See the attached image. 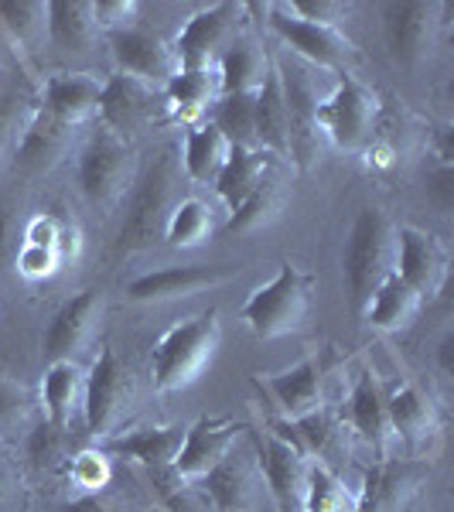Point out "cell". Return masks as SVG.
I'll use <instances>...</instances> for the list:
<instances>
[{
  "instance_id": "1",
  "label": "cell",
  "mask_w": 454,
  "mask_h": 512,
  "mask_svg": "<svg viewBox=\"0 0 454 512\" xmlns=\"http://www.w3.org/2000/svg\"><path fill=\"white\" fill-rule=\"evenodd\" d=\"M181 202V161L171 147L154 158L144 168V175L134 181L127 202V216H123L117 250L120 253H140L164 239L171 209Z\"/></svg>"
},
{
  "instance_id": "2",
  "label": "cell",
  "mask_w": 454,
  "mask_h": 512,
  "mask_svg": "<svg viewBox=\"0 0 454 512\" xmlns=\"http://www.w3.org/2000/svg\"><path fill=\"white\" fill-rule=\"evenodd\" d=\"M219 338H222V325L216 308L202 311L195 318L175 321L158 338L151 355V376L158 393H178L185 386H192L205 373L212 355H216Z\"/></svg>"
},
{
  "instance_id": "3",
  "label": "cell",
  "mask_w": 454,
  "mask_h": 512,
  "mask_svg": "<svg viewBox=\"0 0 454 512\" xmlns=\"http://www.w3.org/2000/svg\"><path fill=\"white\" fill-rule=\"evenodd\" d=\"M396 263V222L383 209H362L352 222L349 243L342 253V274L349 284L352 311L362 315L373 301L386 277L393 274Z\"/></svg>"
},
{
  "instance_id": "4",
  "label": "cell",
  "mask_w": 454,
  "mask_h": 512,
  "mask_svg": "<svg viewBox=\"0 0 454 512\" xmlns=\"http://www.w3.org/2000/svg\"><path fill=\"white\" fill-rule=\"evenodd\" d=\"M315 277L304 274L297 263H280L277 277L257 287L243 304V321L263 342L297 335L308 325L311 301H315Z\"/></svg>"
},
{
  "instance_id": "5",
  "label": "cell",
  "mask_w": 454,
  "mask_h": 512,
  "mask_svg": "<svg viewBox=\"0 0 454 512\" xmlns=\"http://www.w3.org/2000/svg\"><path fill=\"white\" fill-rule=\"evenodd\" d=\"M79 188L93 209H113L137 181V151L110 127L93 130L79 147Z\"/></svg>"
},
{
  "instance_id": "6",
  "label": "cell",
  "mask_w": 454,
  "mask_h": 512,
  "mask_svg": "<svg viewBox=\"0 0 454 512\" xmlns=\"http://www.w3.org/2000/svg\"><path fill=\"white\" fill-rule=\"evenodd\" d=\"M379 120V96L369 86L342 72L335 82V89L328 96H321L318 103V130L321 137H328L338 151L359 154L369 147Z\"/></svg>"
},
{
  "instance_id": "7",
  "label": "cell",
  "mask_w": 454,
  "mask_h": 512,
  "mask_svg": "<svg viewBox=\"0 0 454 512\" xmlns=\"http://www.w3.org/2000/svg\"><path fill=\"white\" fill-rule=\"evenodd\" d=\"M134 400V379L113 352V345H103L96 362L82 379V417H86V434L110 437L113 427L127 414Z\"/></svg>"
},
{
  "instance_id": "8",
  "label": "cell",
  "mask_w": 454,
  "mask_h": 512,
  "mask_svg": "<svg viewBox=\"0 0 454 512\" xmlns=\"http://www.w3.org/2000/svg\"><path fill=\"white\" fill-rule=\"evenodd\" d=\"M246 14H250V7L233 4V0H222V4H212L205 11L192 14L185 28L178 31L175 45H171L181 69H209V65H216L222 52L233 41H239V31L246 28Z\"/></svg>"
},
{
  "instance_id": "9",
  "label": "cell",
  "mask_w": 454,
  "mask_h": 512,
  "mask_svg": "<svg viewBox=\"0 0 454 512\" xmlns=\"http://www.w3.org/2000/svg\"><path fill=\"white\" fill-rule=\"evenodd\" d=\"M267 14H270L274 35L284 41L287 48H294L304 62L332 69L342 76V72H349V65L359 59L356 41L345 35L342 28H325V24L301 21V18H294V14H287L280 4H270Z\"/></svg>"
},
{
  "instance_id": "10",
  "label": "cell",
  "mask_w": 454,
  "mask_h": 512,
  "mask_svg": "<svg viewBox=\"0 0 454 512\" xmlns=\"http://www.w3.org/2000/svg\"><path fill=\"white\" fill-rule=\"evenodd\" d=\"M393 274L424 297H437L451 277V253L441 236L417 226H396Z\"/></svg>"
},
{
  "instance_id": "11",
  "label": "cell",
  "mask_w": 454,
  "mask_h": 512,
  "mask_svg": "<svg viewBox=\"0 0 454 512\" xmlns=\"http://www.w3.org/2000/svg\"><path fill=\"white\" fill-rule=\"evenodd\" d=\"M437 31H441V7L437 4H417V0H403V4L383 7V38L390 55L400 65L414 69V65L431 59L437 48Z\"/></svg>"
},
{
  "instance_id": "12",
  "label": "cell",
  "mask_w": 454,
  "mask_h": 512,
  "mask_svg": "<svg viewBox=\"0 0 454 512\" xmlns=\"http://www.w3.org/2000/svg\"><path fill=\"white\" fill-rule=\"evenodd\" d=\"M106 41H110V52L120 65V76H130V79L147 82V86H154V89L158 86L164 89L181 72L175 48L161 35H154V31H144L134 24V28L106 35Z\"/></svg>"
},
{
  "instance_id": "13",
  "label": "cell",
  "mask_w": 454,
  "mask_h": 512,
  "mask_svg": "<svg viewBox=\"0 0 454 512\" xmlns=\"http://www.w3.org/2000/svg\"><path fill=\"white\" fill-rule=\"evenodd\" d=\"M280 76V89H284V103H287V120H291V158L308 168L318 158V86L308 76L304 65H274Z\"/></svg>"
},
{
  "instance_id": "14",
  "label": "cell",
  "mask_w": 454,
  "mask_h": 512,
  "mask_svg": "<svg viewBox=\"0 0 454 512\" xmlns=\"http://www.w3.org/2000/svg\"><path fill=\"white\" fill-rule=\"evenodd\" d=\"M257 465L280 512H301L308 465L301 451L277 431H257Z\"/></svg>"
},
{
  "instance_id": "15",
  "label": "cell",
  "mask_w": 454,
  "mask_h": 512,
  "mask_svg": "<svg viewBox=\"0 0 454 512\" xmlns=\"http://www.w3.org/2000/svg\"><path fill=\"white\" fill-rule=\"evenodd\" d=\"M424 478L427 468L420 461H373L362 475V492L356 495L359 512H407L414 506Z\"/></svg>"
},
{
  "instance_id": "16",
  "label": "cell",
  "mask_w": 454,
  "mask_h": 512,
  "mask_svg": "<svg viewBox=\"0 0 454 512\" xmlns=\"http://www.w3.org/2000/svg\"><path fill=\"white\" fill-rule=\"evenodd\" d=\"M239 431H243V427L233 424V420L202 417L198 424H192L185 431V441H181V451L175 458V472L192 485L202 482V478L233 451Z\"/></svg>"
},
{
  "instance_id": "17",
  "label": "cell",
  "mask_w": 454,
  "mask_h": 512,
  "mask_svg": "<svg viewBox=\"0 0 454 512\" xmlns=\"http://www.w3.org/2000/svg\"><path fill=\"white\" fill-rule=\"evenodd\" d=\"M233 277L229 267H205V263H192V267H164L154 274H144L127 284V297L137 304H161L175 301V297H192L198 291L219 287Z\"/></svg>"
},
{
  "instance_id": "18",
  "label": "cell",
  "mask_w": 454,
  "mask_h": 512,
  "mask_svg": "<svg viewBox=\"0 0 454 512\" xmlns=\"http://www.w3.org/2000/svg\"><path fill=\"white\" fill-rule=\"evenodd\" d=\"M260 482L263 475L257 461L229 451L202 482H195V489H202L205 499L219 512H250L253 502H257Z\"/></svg>"
},
{
  "instance_id": "19",
  "label": "cell",
  "mask_w": 454,
  "mask_h": 512,
  "mask_svg": "<svg viewBox=\"0 0 454 512\" xmlns=\"http://www.w3.org/2000/svg\"><path fill=\"white\" fill-rule=\"evenodd\" d=\"M386 414H390V431L407 451H424L441 431L434 400L420 390L417 383H400L386 396Z\"/></svg>"
},
{
  "instance_id": "20",
  "label": "cell",
  "mask_w": 454,
  "mask_h": 512,
  "mask_svg": "<svg viewBox=\"0 0 454 512\" xmlns=\"http://www.w3.org/2000/svg\"><path fill=\"white\" fill-rule=\"evenodd\" d=\"M154 110H158V89L147 86L140 79L130 76H113L106 79L103 86V99H99V120L103 127H110L113 134L127 137L134 130L147 127L154 120Z\"/></svg>"
},
{
  "instance_id": "21",
  "label": "cell",
  "mask_w": 454,
  "mask_h": 512,
  "mask_svg": "<svg viewBox=\"0 0 454 512\" xmlns=\"http://www.w3.org/2000/svg\"><path fill=\"white\" fill-rule=\"evenodd\" d=\"M342 420L352 431H359L362 441L373 448L376 461L390 458V444L396 437L390 431V414H386V393L373 373L356 376V386H352V393H349Z\"/></svg>"
},
{
  "instance_id": "22",
  "label": "cell",
  "mask_w": 454,
  "mask_h": 512,
  "mask_svg": "<svg viewBox=\"0 0 454 512\" xmlns=\"http://www.w3.org/2000/svg\"><path fill=\"white\" fill-rule=\"evenodd\" d=\"M263 386L274 396L280 420H301L325 407V366H321V359H315V355L297 362L291 369H284V373L267 376Z\"/></svg>"
},
{
  "instance_id": "23",
  "label": "cell",
  "mask_w": 454,
  "mask_h": 512,
  "mask_svg": "<svg viewBox=\"0 0 454 512\" xmlns=\"http://www.w3.org/2000/svg\"><path fill=\"white\" fill-rule=\"evenodd\" d=\"M99 315V291L96 287H86V291L72 294L69 301L62 304L59 311L48 321L45 332V359L48 362H76V352L86 345L89 332L96 325Z\"/></svg>"
},
{
  "instance_id": "24",
  "label": "cell",
  "mask_w": 454,
  "mask_h": 512,
  "mask_svg": "<svg viewBox=\"0 0 454 512\" xmlns=\"http://www.w3.org/2000/svg\"><path fill=\"white\" fill-rule=\"evenodd\" d=\"M106 82L93 72H62L45 82V103L41 110L52 113L65 127L79 130L82 123L99 117V99H103Z\"/></svg>"
},
{
  "instance_id": "25",
  "label": "cell",
  "mask_w": 454,
  "mask_h": 512,
  "mask_svg": "<svg viewBox=\"0 0 454 512\" xmlns=\"http://www.w3.org/2000/svg\"><path fill=\"white\" fill-rule=\"evenodd\" d=\"M72 137H76V130L65 127V123H59L52 113H45L38 106L35 117L28 120V127L21 134L14 164H18V171H24V175H48L72 151Z\"/></svg>"
},
{
  "instance_id": "26",
  "label": "cell",
  "mask_w": 454,
  "mask_h": 512,
  "mask_svg": "<svg viewBox=\"0 0 454 512\" xmlns=\"http://www.w3.org/2000/svg\"><path fill=\"white\" fill-rule=\"evenodd\" d=\"M270 431L287 437L304 458L318 461V465H328L345 448V420L328 407H321L301 420H274Z\"/></svg>"
},
{
  "instance_id": "27",
  "label": "cell",
  "mask_w": 454,
  "mask_h": 512,
  "mask_svg": "<svg viewBox=\"0 0 454 512\" xmlns=\"http://www.w3.org/2000/svg\"><path fill=\"white\" fill-rule=\"evenodd\" d=\"M188 427L181 424H164V427H140V431H130L123 437H110L103 451L117 454V458H130L137 465L151 468V472H161V468H171L181 451V441H185Z\"/></svg>"
},
{
  "instance_id": "28",
  "label": "cell",
  "mask_w": 454,
  "mask_h": 512,
  "mask_svg": "<svg viewBox=\"0 0 454 512\" xmlns=\"http://www.w3.org/2000/svg\"><path fill=\"white\" fill-rule=\"evenodd\" d=\"M219 96L222 82L216 65H209V69H181L164 86V103H168L171 117L178 123H192V127H198V120L219 103Z\"/></svg>"
},
{
  "instance_id": "29",
  "label": "cell",
  "mask_w": 454,
  "mask_h": 512,
  "mask_svg": "<svg viewBox=\"0 0 454 512\" xmlns=\"http://www.w3.org/2000/svg\"><path fill=\"white\" fill-rule=\"evenodd\" d=\"M270 164H274V154L260 151V147H233V154H229V161L222 164L216 178V192L229 209V216L257 192L260 181L270 175Z\"/></svg>"
},
{
  "instance_id": "30",
  "label": "cell",
  "mask_w": 454,
  "mask_h": 512,
  "mask_svg": "<svg viewBox=\"0 0 454 512\" xmlns=\"http://www.w3.org/2000/svg\"><path fill=\"white\" fill-rule=\"evenodd\" d=\"M420 308H424V297L410 284H403L396 274H390L379 284V291L373 294V301L366 304V311L359 318L369 328H376V332H403V328H410L417 321Z\"/></svg>"
},
{
  "instance_id": "31",
  "label": "cell",
  "mask_w": 454,
  "mask_h": 512,
  "mask_svg": "<svg viewBox=\"0 0 454 512\" xmlns=\"http://www.w3.org/2000/svg\"><path fill=\"white\" fill-rule=\"evenodd\" d=\"M257 147L274 158H291V120L277 69H270L257 89Z\"/></svg>"
},
{
  "instance_id": "32",
  "label": "cell",
  "mask_w": 454,
  "mask_h": 512,
  "mask_svg": "<svg viewBox=\"0 0 454 512\" xmlns=\"http://www.w3.org/2000/svg\"><path fill=\"white\" fill-rule=\"evenodd\" d=\"M82 379L86 373L72 359L48 362L45 379H41V407H45V420L55 427H69L76 407H82Z\"/></svg>"
},
{
  "instance_id": "33",
  "label": "cell",
  "mask_w": 454,
  "mask_h": 512,
  "mask_svg": "<svg viewBox=\"0 0 454 512\" xmlns=\"http://www.w3.org/2000/svg\"><path fill=\"white\" fill-rule=\"evenodd\" d=\"M216 69L222 82V96H233V93H257L274 65L267 62V52H263L257 41L239 38L222 52Z\"/></svg>"
},
{
  "instance_id": "34",
  "label": "cell",
  "mask_w": 454,
  "mask_h": 512,
  "mask_svg": "<svg viewBox=\"0 0 454 512\" xmlns=\"http://www.w3.org/2000/svg\"><path fill=\"white\" fill-rule=\"evenodd\" d=\"M233 154V144L226 140V134L216 127V123H198L185 134V154H181V164H185V175L198 181V185H216L222 164Z\"/></svg>"
},
{
  "instance_id": "35",
  "label": "cell",
  "mask_w": 454,
  "mask_h": 512,
  "mask_svg": "<svg viewBox=\"0 0 454 512\" xmlns=\"http://www.w3.org/2000/svg\"><path fill=\"white\" fill-rule=\"evenodd\" d=\"M96 18L89 0H52L48 4V41L62 52H89L96 45Z\"/></svg>"
},
{
  "instance_id": "36",
  "label": "cell",
  "mask_w": 454,
  "mask_h": 512,
  "mask_svg": "<svg viewBox=\"0 0 454 512\" xmlns=\"http://www.w3.org/2000/svg\"><path fill=\"white\" fill-rule=\"evenodd\" d=\"M284 202H287V188H284V181L274 178V175H267L257 185V192H253L250 198H246L243 205L229 216L226 222V229L229 233H236V236H246V233H260L263 226H270L277 216H280V209H284Z\"/></svg>"
},
{
  "instance_id": "37",
  "label": "cell",
  "mask_w": 454,
  "mask_h": 512,
  "mask_svg": "<svg viewBox=\"0 0 454 512\" xmlns=\"http://www.w3.org/2000/svg\"><path fill=\"white\" fill-rule=\"evenodd\" d=\"M0 28L24 52H35L48 38V4H41V0H0Z\"/></svg>"
},
{
  "instance_id": "38",
  "label": "cell",
  "mask_w": 454,
  "mask_h": 512,
  "mask_svg": "<svg viewBox=\"0 0 454 512\" xmlns=\"http://www.w3.org/2000/svg\"><path fill=\"white\" fill-rule=\"evenodd\" d=\"M301 512H359V502H356V492H352L332 468L311 461L308 482H304Z\"/></svg>"
},
{
  "instance_id": "39",
  "label": "cell",
  "mask_w": 454,
  "mask_h": 512,
  "mask_svg": "<svg viewBox=\"0 0 454 512\" xmlns=\"http://www.w3.org/2000/svg\"><path fill=\"white\" fill-rule=\"evenodd\" d=\"M216 127L233 147H257V93L219 96Z\"/></svg>"
},
{
  "instance_id": "40",
  "label": "cell",
  "mask_w": 454,
  "mask_h": 512,
  "mask_svg": "<svg viewBox=\"0 0 454 512\" xmlns=\"http://www.w3.org/2000/svg\"><path fill=\"white\" fill-rule=\"evenodd\" d=\"M212 233V212L202 198H181V202L171 209L168 226H164V239L175 250H192V246H202Z\"/></svg>"
},
{
  "instance_id": "41",
  "label": "cell",
  "mask_w": 454,
  "mask_h": 512,
  "mask_svg": "<svg viewBox=\"0 0 454 512\" xmlns=\"http://www.w3.org/2000/svg\"><path fill=\"white\" fill-rule=\"evenodd\" d=\"M24 243L48 246V250H55L62 260H69V256L79 253V233L62 216H52V212H38V216L28 222Z\"/></svg>"
},
{
  "instance_id": "42",
  "label": "cell",
  "mask_w": 454,
  "mask_h": 512,
  "mask_svg": "<svg viewBox=\"0 0 454 512\" xmlns=\"http://www.w3.org/2000/svg\"><path fill=\"white\" fill-rule=\"evenodd\" d=\"M62 448H65V431L55 424H48V420H41L28 431V441H24V454H28V461L35 468H52L55 461L62 458Z\"/></svg>"
},
{
  "instance_id": "43",
  "label": "cell",
  "mask_w": 454,
  "mask_h": 512,
  "mask_svg": "<svg viewBox=\"0 0 454 512\" xmlns=\"http://www.w3.org/2000/svg\"><path fill=\"white\" fill-rule=\"evenodd\" d=\"M69 482L76 485L79 495H96L110 482V461H106V451H79L76 458L69 461Z\"/></svg>"
},
{
  "instance_id": "44",
  "label": "cell",
  "mask_w": 454,
  "mask_h": 512,
  "mask_svg": "<svg viewBox=\"0 0 454 512\" xmlns=\"http://www.w3.org/2000/svg\"><path fill=\"white\" fill-rule=\"evenodd\" d=\"M28 410H31L28 390L21 383H14V379L0 376V441L18 431L24 417H28Z\"/></svg>"
},
{
  "instance_id": "45",
  "label": "cell",
  "mask_w": 454,
  "mask_h": 512,
  "mask_svg": "<svg viewBox=\"0 0 454 512\" xmlns=\"http://www.w3.org/2000/svg\"><path fill=\"white\" fill-rule=\"evenodd\" d=\"M287 14L311 24H325V28H342V21L352 14V4L342 0H291V4H280Z\"/></svg>"
},
{
  "instance_id": "46",
  "label": "cell",
  "mask_w": 454,
  "mask_h": 512,
  "mask_svg": "<svg viewBox=\"0 0 454 512\" xmlns=\"http://www.w3.org/2000/svg\"><path fill=\"white\" fill-rule=\"evenodd\" d=\"M62 256L48 246H35V243H24L18 253H14V270L24 277V280H48L59 274L62 267Z\"/></svg>"
},
{
  "instance_id": "47",
  "label": "cell",
  "mask_w": 454,
  "mask_h": 512,
  "mask_svg": "<svg viewBox=\"0 0 454 512\" xmlns=\"http://www.w3.org/2000/svg\"><path fill=\"white\" fill-rule=\"evenodd\" d=\"M93 18L103 35H113V31L134 28L137 4H130V0H99V4H93Z\"/></svg>"
},
{
  "instance_id": "48",
  "label": "cell",
  "mask_w": 454,
  "mask_h": 512,
  "mask_svg": "<svg viewBox=\"0 0 454 512\" xmlns=\"http://www.w3.org/2000/svg\"><path fill=\"white\" fill-rule=\"evenodd\" d=\"M424 192L441 212H451L454 205V164H431L424 178Z\"/></svg>"
},
{
  "instance_id": "49",
  "label": "cell",
  "mask_w": 454,
  "mask_h": 512,
  "mask_svg": "<svg viewBox=\"0 0 454 512\" xmlns=\"http://www.w3.org/2000/svg\"><path fill=\"white\" fill-rule=\"evenodd\" d=\"M431 158H434V164H454V130L448 127V123H441V127L434 130Z\"/></svg>"
},
{
  "instance_id": "50",
  "label": "cell",
  "mask_w": 454,
  "mask_h": 512,
  "mask_svg": "<svg viewBox=\"0 0 454 512\" xmlns=\"http://www.w3.org/2000/svg\"><path fill=\"white\" fill-rule=\"evenodd\" d=\"M434 362H437V373H441L444 379L454 376V332L448 328L441 338H437L434 345Z\"/></svg>"
},
{
  "instance_id": "51",
  "label": "cell",
  "mask_w": 454,
  "mask_h": 512,
  "mask_svg": "<svg viewBox=\"0 0 454 512\" xmlns=\"http://www.w3.org/2000/svg\"><path fill=\"white\" fill-rule=\"evenodd\" d=\"M14 219H11V205L0 198V267L14 256Z\"/></svg>"
},
{
  "instance_id": "52",
  "label": "cell",
  "mask_w": 454,
  "mask_h": 512,
  "mask_svg": "<svg viewBox=\"0 0 454 512\" xmlns=\"http://www.w3.org/2000/svg\"><path fill=\"white\" fill-rule=\"evenodd\" d=\"M14 482H18V472H14V461L7 458L4 451H0V499H7V495L14 492Z\"/></svg>"
},
{
  "instance_id": "53",
  "label": "cell",
  "mask_w": 454,
  "mask_h": 512,
  "mask_svg": "<svg viewBox=\"0 0 454 512\" xmlns=\"http://www.w3.org/2000/svg\"><path fill=\"white\" fill-rule=\"evenodd\" d=\"M65 512H110L99 502V495H76V499L65 506Z\"/></svg>"
},
{
  "instance_id": "54",
  "label": "cell",
  "mask_w": 454,
  "mask_h": 512,
  "mask_svg": "<svg viewBox=\"0 0 454 512\" xmlns=\"http://www.w3.org/2000/svg\"><path fill=\"white\" fill-rule=\"evenodd\" d=\"M277 512H280V509H277Z\"/></svg>"
}]
</instances>
